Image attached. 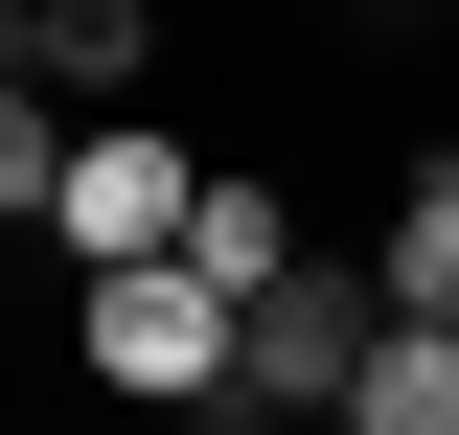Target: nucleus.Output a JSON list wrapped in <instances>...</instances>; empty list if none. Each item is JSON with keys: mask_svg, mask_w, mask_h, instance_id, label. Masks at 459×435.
<instances>
[{"mask_svg": "<svg viewBox=\"0 0 459 435\" xmlns=\"http://www.w3.org/2000/svg\"><path fill=\"white\" fill-rule=\"evenodd\" d=\"M69 367L115 413H230V298L184 252H69Z\"/></svg>", "mask_w": 459, "mask_h": 435, "instance_id": "nucleus-1", "label": "nucleus"}, {"mask_svg": "<svg viewBox=\"0 0 459 435\" xmlns=\"http://www.w3.org/2000/svg\"><path fill=\"white\" fill-rule=\"evenodd\" d=\"M184 183H207V138H161V92H138V115H69V161H47V252H161Z\"/></svg>", "mask_w": 459, "mask_h": 435, "instance_id": "nucleus-2", "label": "nucleus"}, {"mask_svg": "<svg viewBox=\"0 0 459 435\" xmlns=\"http://www.w3.org/2000/svg\"><path fill=\"white\" fill-rule=\"evenodd\" d=\"M0 69L47 115H138L161 92V0H0Z\"/></svg>", "mask_w": 459, "mask_h": 435, "instance_id": "nucleus-3", "label": "nucleus"}, {"mask_svg": "<svg viewBox=\"0 0 459 435\" xmlns=\"http://www.w3.org/2000/svg\"><path fill=\"white\" fill-rule=\"evenodd\" d=\"M368 298H391V321H459V138H413V161H391V229H368Z\"/></svg>", "mask_w": 459, "mask_h": 435, "instance_id": "nucleus-4", "label": "nucleus"}, {"mask_svg": "<svg viewBox=\"0 0 459 435\" xmlns=\"http://www.w3.org/2000/svg\"><path fill=\"white\" fill-rule=\"evenodd\" d=\"M161 252L207 275V298H253V275L299 252V183H276V161H207V183H184V229H161Z\"/></svg>", "mask_w": 459, "mask_h": 435, "instance_id": "nucleus-5", "label": "nucleus"}, {"mask_svg": "<svg viewBox=\"0 0 459 435\" xmlns=\"http://www.w3.org/2000/svg\"><path fill=\"white\" fill-rule=\"evenodd\" d=\"M322 435H459V321H368V367L322 389Z\"/></svg>", "mask_w": 459, "mask_h": 435, "instance_id": "nucleus-6", "label": "nucleus"}, {"mask_svg": "<svg viewBox=\"0 0 459 435\" xmlns=\"http://www.w3.org/2000/svg\"><path fill=\"white\" fill-rule=\"evenodd\" d=\"M47 161H69V115L23 92V69H0V229H47Z\"/></svg>", "mask_w": 459, "mask_h": 435, "instance_id": "nucleus-7", "label": "nucleus"}, {"mask_svg": "<svg viewBox=\"0 0 459 435\" xmlns=\"http://www.w3.org/2000/svg\"><path fill=\"white\" fill-rule=\"evenodd\" d=\"M413 23H459V0H413Z\"/></svg>", "mask_w": 459, "mask_h": 435, "instance_id": "nucleus-8", "label": "nucleus"}]
</instances>
